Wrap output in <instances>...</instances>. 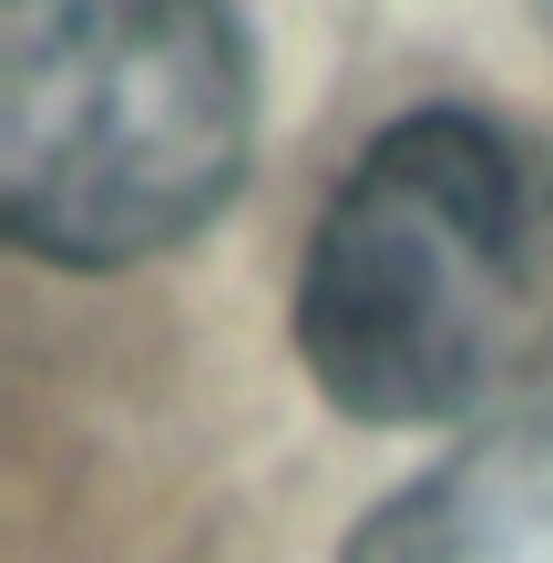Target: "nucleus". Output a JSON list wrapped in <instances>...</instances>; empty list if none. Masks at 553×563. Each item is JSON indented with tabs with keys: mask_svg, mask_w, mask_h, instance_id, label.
<instances>
[{
	"mask_svg": "<svg viewBox=\"0 0 553 563\" xmlns=\"http://www.w3.org/2000/svg\"><path fill=\"white\" fill-rule=\"evenodd\" d=\"M256 154L225 0H0V225L73 277L206 236Z\"/></svg>",
	"mask_w": 553,
	"mask_h": 563,
	"instance_id": "2",
	"label": "nucleus"
},
{
	"mask_svg": "<svg viewBox=\"0 0 553 563\" xmlns=\"http://www.w3.org/2000/svg\"><path fill=\"white\" fill-rule=\"evenodd\" d=\"M349 563H553V400L472 430L349 533Z\"/></svg>",
	"mask_w": 553,
	"mask_h": 563,
	"instance_id": "3",
	"label": "nucleus"
},
{
	"mask_svg": "<svg viewBox=\"0 0 553 563\" xmlns=\"http://www.w3.org/2000/svg\"><path fill=\"white\" fill-rule=\"evenodd\" d=\"M298 358L360 430L512 420L553 379V144L472 103L400 113L308 225Z\"/></svg>",
	"mask_w": 553,
	"mask_h": 563,
	"instance_id": "1",
	"label": "nucleus"
},
{
	"mask_svg": "<svg viewBox=\"0 0 553 563\" xmlns=\"http://www.w3.org/2000/svg\"><path fill=\"white\" fill-rule=\"evenodd\" d=\"M533 11H543V31H553V0H533Z\"/></svg>",
	"mask_w": 553,
	"mask_h": 563,
	"instance_id": "4",
	"label": "nucleus"
}]
</instances>
